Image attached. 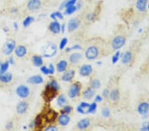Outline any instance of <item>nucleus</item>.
Returning a JSON list of instances; mask_svg holds the SVG:
<instances>
[{"instance_id":"f257e3e1","label":"nucleus","mask_w":149,"mask_h":131,"mask_svg":"<svg viewBox=\"0 0 149 131\" xmlns=\"http://www.w3.org/2000/svg\"><path fill=\"white\" fill-rule=\"evenodd\" d=\"M110 51L107 44L102 40H93L89 44L85 50V57L93 60L106 55Z\"/></svg>"},{"instance_id":"f03ea898","label":"nucleus","mask_w":149,"mask_h":131,"mask_svg":"<svg viewBox=\"0 0 149 131\" xmlns=\"http://www.w3.org/2000/svg\"><path fill=\"white\" fill-rule=\"evenodd\" d=\"M136 110L141 116H146L149 114V93L144 92L139 97L136 105Z\"/></svg>"},{"instance_id":"7ed1b4c3","label":"nucleus","mask_w":149,"mask_h":131,"mask_svg":"<svg viewBox=\"0 0 149 131\" xmlns=\"http://www.w3.org/2000/svg\"><path fill=\"white\" fill-rule=\"evenodd\" d=\"M127 36L122 32H118L111 37V40L107 44L110 51H117L124 46L126 42Z\"/></svg>"},{"instance_id":"20e7f679","label":"nucleus","mask_w":149,"mask_h":131,"mask_svg":"<svg viewBox=\"0 0 149 131\" xmlns=\"http://www.w3.org/2000/svg\"><path fill=\"white\" fill-rule=\"evenodd\" d=\"M58 91V89L52 87L49 83H47L42 93V98L46 102H50L57 96Z\"/></svg>"},{"instance_id":"39448f33","label":"nucleus","mask_w":149,"mask_h":131,"mask_svg":"<svg viewBox=\"0 0 149 131\" xmlns=\"http://www.w3.org/2000/svg\"><path fill=\"white\" fill-rule=\"evenodd\" d=\"M82 85L80 82L76 81L72 83L69 88L68 95L70 99H75L80 96L82 92Z\"/></svg>"},{"instance_id":"423d86ee","label":"nucleus","mask_w":149,"mask_h":131,"mask_svg":"<svg viewBox=\"0 0 149 131\" xmlns=\"http://www.w3.org/2000/svg\"><path fill=\"white\" fill-rule=\"evenodd\" d=\"M134 50H135V48H134L133 46L131 48H130L128 51H127L123 54L122 58H121L122 64L127 65V64H130L133 61L134 57L136 54Z\"/></svg>"},{"instance_id":"0eeeda50","label":"nucleus","mask_w":149,"mask_h":131,"mask_svg":"<svg viewBox=\"0 0 149 131\" xmlns=\"http://www.w3.org/2000/svg\"><path fill=\"white\" fill-rule=\"evenodd\" d=\"M42 115L44 121L48 123H54L58 116L56 112L52 109H48L47 111Z\"/></svg>"},{"instance_id":"6e6552de","label":"nucleus","mask_w":149,"mask_h":131,"mask_svg":"<svg viewBox=\"0 0 149 131\" xmlns=\"http://www.w3.org/2000/svg\"><path fill=\"white\" fill-rule=\"evenodd\" d=\"M15 93L21 99H27L30 95V89L27 85H20L16 88Z\"/></svg>"},{"instance_id":"1a4fd4ad","label":"nucleus","mask_w":149,"mask_h":131,"mask_svg":"<svg viewBox=\"0 0 149 131\" xmlns=\"http://www.w3.org/2000/svg\"><path fill=\"white\" fill-rule=\"evenodd\" d=\"M16 47V42L13 39H9L4 44L3 46V53L5 55H10V54L15 51Z\"/></svg>"},{"instance_id":"9d476101","label":"nucleus","mask_w":149,"mask_h":131,"mask_svg":"<svg viewBox=\"0 0 149 131\" xmlns=\"http://www.w3.org/2000/svg\"><path fill=\"white\" fill-rule=\"evenodd\" d=\"M84 56L80 52H73L69 56V63L72 66H78L82 62Z\"/></svg>"},{"instance_id":"9b49d317","label":"nucleus","mask_w":149,"mask_h":131,"mask_svg":"<svg viewBox=\"0 0 149 131\" xmlns=\"http://www.w3.org/2000/svg\"><path fill=\"white\" fill-rule=\"evenodd\" d=\"M81 23V19L80 18L75 17L70 19L68 23V25H67L68 31L69 33H72L75 31L76 30L78 29L80 27Z\"/></svg>"},{"instance_id":"f8f14e48","label":"nucleus","mask_w":149,"mask_h":131,"mask_svg":"<svg viewBox=\"0 0 149 131\" xmlns=\"http://www.w3.org/2000/svg\"><path fill=\"white\" fill-rule=\"evenodd\" d=\"M148 0H137L135 3V8L141 15H145L147 11Z\"/></svg>"},{"instance_id":"ddd939ff","label":"nucleus","mask_w":149,"mask_h":131,"mask_svg":"<svg viewBox=\"0 0 149 131\" xmlns=\"http://www.w3.org/2000/svg\"><path fill=\"white\" fill-rule=\"evenodd\" d=\"M92 125V119L90 118H85L79 121L76 124V128L78 130H88Z\"/></svg>"},{"instance_id":"4468645a","label":"nucleus","mask_w":149,"mask_h":131,"mask_svg":"<svg viewBox=\"0 0 149 131\" xmlns=\"http://www.w3.org/2000/svg\"><path fill=\"white\" fill-rule=\"evenodd\" d=\"M42 2L41 0H29L27 2V9L30 11H37L41 8Z\"/></svg>"},{"instance_id":"2eb2a0df","label":"nucleus","mask_w":149,"mask_h":131,"mask_svg":"<svg viewBox=\"0 0 149 131\" xmlns=\"http://www.w3.org/2000/svg\"><path fill=\"white\" fill-rule=\"evenodd\" d=\"M93 68L92 66L90 64H85L81 66L79 70V73L83 77H89L92 74Z\"/></svg>"},{"instance_id":"dca6fc26","label":"nucleus","mask_w":149,"mask_h":131,"mask_svg":"<svg viewBox=\"0 0 149 131\" xmlns=\"http://www.w3.org/2000/svg\"><path fill=\"white\" fill-rule=\"evenodd\" d=\"M109 101L112 103H116L118 102L120 99V93L119 89L117 87L113 88L111 90H110L109 98Z\"/></svg>"},{"instance_id":"f3484780","label":"nucleus","mask_w":149,"mask_h":131,"mask_svg":"<svg viewBox=\"0 0 149 131\" xmlns=\"http://www.w3.org/2000/svg\"><path fill=\"white\" fill-rule=\"evenodd\" d=\"M76 75V71L74 70H66L63 72L61 76V79L64 82H71L74 80Z\"/></svg>"},{"instance_id":"a211bd4d","label":"nucleus","mask_w":149,"mask_h":131,"mask_svg":"<svg viewBox=\"0 0 149 131\" xmlns=\"http://www.w3.org/2000/svg\"><path fill=\"white\" fill-rule=\"evenodd\" d=\"M95 94V89L90 86L86 87L85 89L81 92V96L86 100H89L92 99Z\"/></svg>"},{"instance_id":"6ab92c4d","label":"nucleus","mask_w":149,"mask_h":131,"mask_svg":"<svg viewBox=\"0 0 149 131\" xmlns=\"http://www.w3.org/2000/svg\"><path fill=\"white\" fill-rule=\"evenodd\" d=\"M56 46L53 43H49L47 46V49L45 50L44 56L45 57H51L56 53Z\"/></svg>"},{"instance_id":"aec40b11","label":"nucleus","mask_w":149,"mask_h":131,"mask_svg":"<svg viewBox=\"0 0 149 131\" xmlns=\"http://www.w3.org/2000/svg\"><path fill=\"white\" fill-rule=\"evenodd\" d=\"M58 123L62 127H66L70 121V117L67 114H61L57 118Z\"/></svg>"},{"instance_id":"412c9836","label":"nucleus","mask_w":149,"mask_h":131,"mask_svg":"<svg viewBox=\"0 0 149 131\" xmlns=\"http://www.w3.org/2000/svg\"><path fill=\"white\" fill-rule=\"evenodd\" d=\"M49 29L53 34H58L61 31V25L57 21H52L49 24Z\"/></svg>"},{"instance_id":"4be33fe9","label":"nucleus","mask_w":149,"mask_h":131,"mask_svg":"<svg viewBox=\"0 0 149 131\" xmlns=\"http://www.w3.org/2000/svg\"><path fill=\"white\" fill-rule=\"evenodd\" d=\"M28 107H29V105L27 102L24 101H20L16 106L17 113L19 114V115H23V114L25 113L26 111H27Z\"/></svg>"},{"instance_id":"5701e85b","label":"nucleus","mask_w":149,"mask_h":131,"mask_svg":"<svg viewBox=\"0 0 149 131\" xmlns=\"http://www.w3.org/2000/svg\"><path fill=\"white\" fill-rule=\"evenodd\" d=\"M15 54L18 58H23L27 53V49L23 45H19L15 49Z\"/></svg>"},{"instance_id":"b1692460","label":"nucleus","mask_w":149,"mask_h":131,"mask_svg":"<svg viewBox=\"0 0 149 131\" xmlns=\"http://www.w3.org/2000/svg\"><path fill=\"white\" fill-rule=\"evenodd\" d=\"M44 119L42 114H38V115L36 116L35 119L34 120V127L35 130H40L43 128V122H44Z\"/></svg>"},{"instance_id":"393cba45","label":"nucleus","mask_w":149,"mask_h":131,"mask_svg":"<svg viewBox=\"0 0 149 131\" xmlns=\"http://www.w3.org/2000/svg\"><path fill=\"white\" fill-rule=\"evenodd\" d=\"M27 83H31V84H41L44 82V79L40 75H35L33 76H31L27 80Z\"/></svg>"},{"instance_id":"a878e982","label":"nucleus","mask_w":149,"mask_h":131,"mask_svg":"<svg viewBox=\"0 0 149 131\" xmlns=\"http://www.w3.org/2000/svg\"><path fill=\"white\" fill-rule=\"evenodd\" d=\"M68 66V62L66 60H61L56 64V70L60 73H63L67 70Z\"/></svg>"},{"instance_id":"bb28decb","label":"nucleus","mask_w":149,"mask_h":131,"mask_svg":"<svg viewBox=\"0 0 149 131\" xmlns=\"http://www.w3.org/2000/svg\"><path fill=\"white\" fill-rule=\"evenodd\" d=\"M13 80V75L11 72H8L0 74V82L3 83H9Z\"/></svg>"},{"instance_id":"cd10ccee","label":"nucleus","mask_w":149,"mask_h":131,"mask_svg":"<svg viewBox=\"0 0 149 131\" xmlns=\"http://www.w3.org/2000/svg\"><path fill=\"white\" fill-rule=\"evenodd\" d=\"M90 107V104L85 102H81L78 107H77V111L79 113L81 114H87L88 113V109Z\"/></svg>"},{"instance_id":"c85d7f7f","label":"nucleus","mask_w":149,"mask_h":131,"mask_svg":"<svg viewBox=\"0 0 149 131\" xmlns=\"http://www.w3.org/2000/svg\"><path fill=\"white\" fill-rule=\"evenodd\" d=\"M33 65L36 67H40L43 64V60L42 56L39 55H33L31 58Z\"/></svg>"},{"instance_id":"c756f323","label":"nucleus","mask_w":149,"mask_h":131,"mask_svg":"<svg viewBox=\"0 0 149 131\" xmlns=\"http://www.w3.org/2000/svg\"><path fill=\"white\" fill-rule=\"evenodd\" d=\"M89 86L94 89H99L101 86L100 80L99 79H97V78H93V79H92L90 81V83H89Z\"/></svg>"},{"instance_id":"7c9ffc66","label":"nucleus","mask_w":149,"mask_h":131,"mask_svg":"<svg viewBox=\"0 0 149 131\" xmlns=\"http://www.w3.org/2000/svg\"><path fill=\"white\" fill-rule=\"evenodd\" d=\"M67 102V99L65 95H61L58 97L57 98V105L59 107H63L65 105V104Z\"/></svg>"},{"instance_id":"2f4dec72","label":"nucleus","mask_w":149,"mask_h":131,"mask_svg":"<svg viewBox=\"0 0 149 131\" xmlns=\"http://www.w3.org/2000/svg\"><path fill=\"white\" fill-rule=\"evenodd\" d=\"M142 72H143L144 74H149V55L148 56L147 58L146 59L145 63L142 66Z\"/></svg>"},{"instance_id":"473e14b6","label":"nucleus","mask_w":149,"mask_h":131,"mask_svg":"<svg viewBox=\"0 0 149 131\" xmlns=\"http://www.w3.org/2000/svg\"><path fill=\"white\" fill-rule=\"evenodd\" d=\"M35 21V18L32 16H28L23 21V26L24 27H28L31 23Z\"/></svg>"},{"instance_id":"72a5a7b5","label":"nucleus","mask_w":149,"mask_h":131,"mask_svg":"<svg viewBox=\"0 0 149 131\" xmlns=\"http://www.w3.org/2000/svg\"><path fill=\"white\" fill-rule=\"evenodd\" d=\"M9 65H10V64H9L8 61H6L3 63H1V65H0V74L6 73L8 70Z\"/></svg>"},{"instance_id":"f704fd0d","label":"nucleus","mask_w":149,"mask_h":131,"mask_svg":"<svg viewBox=\"0 0 149 131\" xmlns=\"http://www.w3.org/2000/svg\"><path fill=\"white\" fill-rule=\"evenodd\" d=\"M50 18L54 21H56V19H63L64 16L62 15L60 11H56L54 13H52L50 14Z\"/></svg>"},{"instance_id":"c9c22d12","label":"nucleus","mask_w":149,"mask_h":131,"mask_svg":"<svg viewBox=\"0 0 149 131\" xmlns=\"http://www.w3.org/2000/svg\"><path fill=\"white\" fill-rule=\"evenodd\" d=\"M77 7L74 5V6H69L66 8L65 9V13L66 15H71V14L74 13L77 10Z\"/></svg>"},{"instance_id":"e433bc0d","label":"nucleus","mask_w":149,"mask_h":131,"mask_svg":"<svg viewBox=\"0 0 149 131\" xmlns=\"http://www.w3.org/2000/svg\"><path fill=\"white\" fill-rule=\"evenodd\" d=\"M73 110V108L70 105H64L63 108L61 111V114H67L69 115L72 113V111Z\"/></svg>"},{"instance_id":"4c0bfd02","label":"nucleus","mask_w":149,"mask_h":131,"mask_svg":"<svg viewBox=\"0 0 149 131\" xmlns=\"http://www.w3.org/2000/svg\"><path fill=\"white\" fill-rule=\"evenodd\" d=\"M77 0H67L66 1L64 2L63 3V4L62 5V6L61 7V8L62 9V8H66L67 7H69V6H74L75 3H76Z\"/></svg>"},{"instance_id":"58836bf2","label":"nucleus","mask_w":149,"mask_h":131,"mask_svg":"<svg viewBox=\"0 0 149 131\" xmlns=\"http://www.w3.org/2000/svg\"><path fill=\"white\" fill-rule=\"evenodd\" d=\"M67 43H68V39H67V38H63V39L61 40V42H60L59 49L61 50H63L66 46Z\"/></svg>"},{"instance_id":"ea45409f","label":"nucleus","mask_w":149,"mask_h":131,"mask_svg":"<svg viewBox=\"0 0 149 131\" xmlns=\"http://www.w3.org/2000/svg\"><path fill=\"white\" fill-rule=\"evenodd\" d=\"M96 109H97V103H96L95 102L90 104L88 109V113H94V112L96 111Z\"/></svg>"},{"instance_id":"a19ab883","label":"nucleus","mask_w":149,"mask_h":131,"mask_svg":"<svg viewBox=\"0 0 149 131\" xmlns=\"http://www.w3.org/2000/svg\"><path fill=\"white\" fill-rule=\"evenodd\" d=\"M40 71H41V72L43 73V74H45V75L49 74V68H47V66H40Z\"/></svg>"},{"instance_id":"79ce46f5","label":"nucleus","mask_w":149,"mask_h":131,"mask_svg":"<svg viewBox=\"0 0 149 131\" xmlns=\"http://www.w3.org/2000/svg\"><path fill=\"white\" fill-rule=\"evenodd\" d=\"M102 115L103 116H105V117H107L110 115V111L109 109L107 108H103L102 110Z\"/></svg>"},{"instance_id":"37998d69","label":"nucleus","mask_w":149,"mask_h":131,"mask_svg":"<svg viewBox=\"0 0 149 131\" xmlns=\"http://www.w3.org/2000/svg\"><path fill=\"white\" fill-rule=\"evenodd\" d=\"M119 54L120 52L119 51H117L116 53H115V55L113 56L112 58V61H113V63H116L117 61H118V59L119 58Z\"/></svg>"},{"instance_id":"c03bdc74","label":"nucleus","mask_w":149,"mask_h":131,"mask_svg":"<svg viewBox=\"0 0 149 131\" xmlns=\"http://www.w3.org/2000/svg\"><path fill=\"white\" fill-rule=\"evenodd\" d=\"M109 93L110 91L108 89H105L103 91V97H104L105 99H108L109 96Z\"/></svg>"},{"instance_id":"a18cd8bd","label":"nucleus","mask_w":149,"mask_h":131,"mask_svg":"<svg viewBox=\"0 0 149 131\" xmlns=\"http://www.w3.org/2000/svg\"><path fill=\"white\" fill-rule=\"evenodd\" d=\"M45 130L46 131H48V130L49 131H52V130L56 131V130H58V128L54 125H50L49 127H48L45 128Z\"/></svg>"},{"instance_id":"49530a36","label":"nucleus","mask_w":149,"mask_h":131,"mask_svg":"<svg viewBox=\"0 0 149 131\" xmlns=\"http://www.w3.org/2000/svg\"><path fill=\"white\" fill-rule=\"evenodd\" d=\"M49 74H53L54 73V66L52 64H50L49 66Z\"/></svg>"},{"instance_id":"de8ad7c7","label":"nucleus","mask_w":149,"mask_h":131,"mask_svg":"<svg viewBox=\"0 0 149 131\" xmlns=\"http://www.w3.org/2000/svg\"><path fill=\"white\" fill-rule=\"evenodd\" d=\"M6 129L8 130H11L12 128H13V123L11 122V121H9V122H8V123L6 124Z\"/></svg>"},{"instance_id":"09e8293b","label":"nucleus","mask_w":149,"mask_h":131,"mask_svg":"<svg viewBox=\"0 0 149 131\" xmlns=\"http://www.w3.org/2000/svg\"><path fill=\"white\" fill-rule=\"evenodd\" d=\"M8 62L9 64H11V65H13V64H15V59H14L13 56H10L9 58Z\"/></svg>"},{"instance_id":"8fccbe9b","label":"nucleus","mask_w":149,"mask_h":131,"mask_svg":"<svg viewBox=\"0 0 149 131\" xmlns=\"http://www.w3.org/2000/svg\"><path fill=\"white\" fill-rule=\"evenodd\" d=\"M102 97H101L100 95H97L95 98V102H100V101H102Z\"/></svg>"},{"instance_id":"3c124183","label":"nucleus","mask_w":149,"mask_h":131,"mask_svg":"<svg viewBox=\"0 0 149 131\" xmlns=\"http://www.w3.org/2000/svg\"><path fill=\"white\" fill-rule=\"evenodd\" d=\"M145 38L146 39H149V27H148V28L146 29V32H145Z\"/></svg>"},{"instance_id":"603ef678","label":"nucleus","mask_w":149,"mask_h":131,"mask_svg":"<svg viewBox=\"0 0 149 131\" xmlns=\"http://www.w3.org/2000/svg\"><path fill=\"white\" fill-rule=\"evenodd\" d=\"M13 27H14V29L15 30H17L19 29V25L17 23H13Z\"/></svg>"},{"instance_id":"864d4df0","label":"nucleus","mask_w":149,"mask_h":131,"mask_svg":"<svg viewBox=\"0 0 149 131\" xmlns=\"http://www.w3.org/2000/svg\"><path fill=\"white\" fill-rule=\"evenodd\" d=\"M17 11H18V9L16 8H13L11 9V12L13 13H16Z\"/></svg>"},{"instance_id":"5fc2aeb1","label":"nucleus","mask_w":149,"mask_h":131,"mask_svg":"<svg viewBox=\"0 0 149 131\" xmlns=\"http://www.w3.org/2000/svg\"><path fill=\"white\" fill-rule=\"evenodd\" d=\"M34 126H35V124H34V121H33V122H31V123L29 124V128H32L34 127Z\"/></svg>"},{"instance_id":"6e6d98bb","label":"nucleus","mask_w":149,"mask_h":131,"mask_svg":"<svg viewBox=\"0 0 149 131\" xmlns=\"http://www.w3.org/2000/svg\"><path fill=\"white\" fill-rule=\"evenodd\" d=\"M64 28H65V25H64V24H63V25L61 26V31L62 33L64 32Z\"/></svg>"},{"instance_id":"4d7b16f0","label":"nucleus","mask_w":149,"mask_h":131,"mask_svg":"<svg viewBox=\"0 0 149 131\" xmlns=\"http://www.w3.org/2000/svg\"><path fill=\"white\" fill-rule=\"evenodd\" d=\"M3 30L4 32H6V33L9 31V28H7V27H4V28H3Z\"/></svg>"},{"instance_id":"13d9d810","label":"nucleus","mask_w":149,"mask_h":131,"mask_svg":"<svg viewBox=\"0 0 149 131\" xmlns=\"http://www.w3.org/2000/svg\"><path fill=\"white\" fill-rule=\"evenodd\" d=\"M23 130H27V126H23Z\"/></svg>"},{"instance_id":"bf43d9fd","label":"nucleus","mask_w":149,"mask_h":131,"mask_svg":"<svg viewBox=\"0 0 149 131\" xmlns=\"http://www.w3.org/2000/svg\"><path fill=\"white\" fill-rule=\"evenodd\" d=\"M148 9H149V3L148 4Z\"/></svg>"},{"instance_id":"052dcab7","label":"nucleus","mask_w":149,"mask_h":131,"mask_svg":"<svg viewBox=\"0 0 149 131\" xmlns=\"http://www.w3.org/2000/svg\"><path fill=\"white\" fill-rule=\"evenodd\" d=\"M2 62H1V61H0V65H1V64Z\"/></svg>"}]
</instances>
